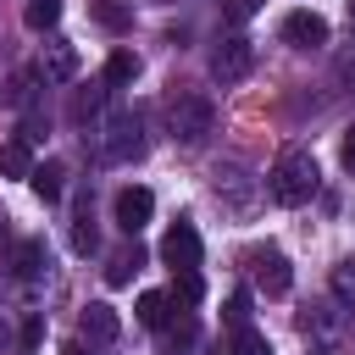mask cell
Wrapping results in <instances>:
<instances>
[{"label":"cell","instance_id":"cell-1","mask_svg":"<svg viewBox=\"0 0 355 355\" xmlns=\"http://www.w3.org/2000/svg\"><path fill=\"white\" fill-rule=\"evenodd\" d=\"M266 194L277 205H305L316 194V155L311 150H283L266 172Z\"/></svg>","mask_w":355,"mask_h":355},{"label":"cell","instance_id":"cell-2","mask_svg":"<svg viewBox=\"0 0 355 355\" xmlns=\"http://www.w3.org/2000/svg\"><path fill=\"white\" fill-rule=\"evenodd\" d=\"M166 128H172V139L178 144H205L211 139V128H216V105H211V94H172V105H166Z\"/></svg>","mask_w":355,"mask_h":355},{"label":"cell","instance_id":"cell-3","mask_svg":"<svg viewBox=\"0 0 355 355\" xmlns=\"http://www.w3.org/2000/svg\"><path fill=\"white\" fill-rule=\"evenodd\" d=\"M250 67H255V44H250L244 33H227V39L211 50V78H216V83H244Z\"/></svg>","mask_w":355,"mask_h":355},{"label":"cell","instance_id":"cell-4","mask_svg":"<svg viewBox=\"0 0 355 355\" xmlns=\"http://www.w3.org/2000/svg\"><path fill=\"white\" fill-rule=\"evenodd\" d=\"M144 155V122L139 111H116L105 122V161H139Z\"/></svg>","mask_w":355,"mask_h":355},{"label":"cell","instance_id":"cell-5","mask_svg":"<svg viewBox=\"0 0 355 355\" xmlns=\"http://www.w3.org/2000/svg\"><path fill=\"white\" fill-rule=\"evenodd\" d=\"M111 216H116V227H122V233H139V227L155 216V194H150L144 183H128V189H116Z\"/></svg>","mask_w":355,"mask_h":355},{"label":"cell","instance_id":"cell-6","mask_svg":"<svg viewBox=\"0 0 355 355\" xmlns=\"http://www.w3.org/2000/svg\"><path fill=\"white\" fill-rule=\"evenodd\" d=\"M161 261H166L172 272H200V233H194V222H172V227H166Z\"/></svg>","mask_w":355,"mask_h":355},{"label":"cell","instance_id":"cell-7","mask_svg":"<svg viewBox=\"0 0 355 355\" xmlns=\"http://www.w3.org/2000/svg\"><path fill=\"white\" fill-rule=\"evenodd\" d=\"M250 272H255V283L266 294H288L294 288V266H288L283 250H250Z\"/></svg>","mask_w":355,"mask_h":355},{"label":"cell","instance_id":"cell-8","mask_svg":"<svg viewBox=\"0 0 355 355\" xmlns=\"http://www.w3.org/2000/svg\"><path fill=\"white\" fill-rule=\"evenodd\" d=\"M283 39H288L294 50H322V44H327V17H316V11H288V17H283Z\"/></svg>","mask_w":355,"mask_h":355},{"label":"cell","instance_id":"cell-9","mask_svg":"<svg viewBox=\"0 0 355 355\" xmlns=\"http://www.w3.org/2000/svg\"><path fill=\"white\" fill-rule=\"evenodd\" d=\"M78 333H83L89 344H111V338L122 333V316H116L105 300H89V305H83V316H78Z\"/></svg>","mask_w":355,"mask_h":355},{"label":"cell","instance_id":"cell-10","mask_svg":"<svg viewBox=\"0 0 355 355\" xmlns=\"http://www.w3.org/2000/svg\"><path fill=\"white\" fill-rule=\"evenodd\" d=\"M39 72H44V83H72L78 78V50L72 44H44V61H39Z\"/></svg>","mask_w":355,"mask_h":355},{"label":"cell","instance_id":"cell-11","mask_svg":"<svg viewBox=\"0 0 355 355\" xmlns=\"http://www.w3.org/2000/svg\"><path fill=\"white\" fill-rule=\"evenodd\" d=\"M28 189H33L44 205H55V200L67 194V166H61V161H39V166L28 172Z\"/></svg>","mask_w":355,"mask_h":355},{"label":"cell","instance_id":"cell-12","mask_svg":"<svg viewBox=\"0 0 355 355\" xmlns=\"http://www.w3.org/2000/svg\"><path fill=\"white\" fill-rule=\"evenodd\" d=\"M39 83H44V72H39V67L11 72V83H6V105H11V111H28V105L39 100Z\"/></svg>","mask_w":355,"mask_h":355},{"label":"cell","instance_id":"cell-13","mask_svg":"<svg viewBox=\"0 0 355 355\" xmlns=\"http://www.w3.org/2000/svg\"><path fill=\"white\" fill-rule=\"evenodd\" d=\"M144 266V244L133 239V244H122L116 255H111V266H105V283L111 288H122V283H133V272Z\"/></svg>","mask_w":355,"mask_h":355},{"label":"cell","instance_id":"cell-14","mask_svg":"<svg viewBox=\"0 0 355 355\" xmlns=\"http://www.w3.org/2000/svg\"><path fill=\"white\" fill-rule=\"evenodd\" d=\"M133 316H139L144 327H155V333H161V327L172 322V294H161V288H144V294H139V305H133Z\"/></svg>","mask_w":355,"mask_h":355},{"label":"cell","instance_id":"cell-15","mask_svg":"<svg viewBox=\"0 0 355 355\" xmlns=\"http://www.w3.org/2000/svg\"><path fill=\"white\" fill-rule=\"evenodd\" d=\"M44 266H50V261H44V239H22V244H17V255H11V272H17L22 283H33Z\"/></svg>","mask_w":355,"mask_h":355},{"label":"cell","instance_id":"cell-16","mask_svg":"<svg viewBox=\"0 0 355 355\" xmlns=\"http://www.w3.org/2000/svg\"><path fill=\"white\" fill-rule=\"evenodd\" d=\"M89 17H94L105 33H128V28H133V11H128L122 0H89Z\"/></svg>","mask_w":355,"mask_h":355},{"label":"cell","instance_id":"cell-17","mask_svg":"<svg viewBox=\"0 0 355 355\" xmlns=\"http://www.w3.org/2000/svg\"><path fill=\"white\" fill-rule=\"evenodd\" d=\"M0 172H6V178H28V172H33V150H28L22 139H6V144H0Z\"/></svg>","mask_w":355,"mask_h":355},{"label":"cell","instance_id":"cell-18","mask_svg":"<svg viewBox=\"0 0 355 355\" xmlns=\"http://www.w3.org/2000/svg\"><path fill=\"white\" fill-rule=\"evenodd\" d=\"M133 78H139V55H133V50H111V55H105V83L122 89V83H133Z\"/></svg>","mask_w":355,"mask_h":355},{"label":"cell","instance_id":"cell-19","mask_svg":"<svg viewBox=\"0 0 355 355\" xmlns=\"http://www.w3.org/2000/svg\"><path fill=\"white\" fill-rule=\"evenodd\" d=\"M72 250H78V255H94V250H100V233H94L89 200H83V205H78V216H72Z\"/></svg>","mask_w":355,"mask_h":355},{"label":"cell","instance_id":"cell-20","mask_svg":"<svg viewBox=\"0 0 355 355\" xmlns=\"http://www.w3.org/2000/svg\"><path fill=\"white\" fill-rule=\"evenodd\" d=\"M22 22H28L33 33H50V28L61 22V0H28V6H22Z\"/></svg>","mask_w":355,"mask_h":355},{"label":"cell","instance_id":"cell-21","mask_svg":"<svg viewBox=\"0 0 355 355\" xmlns=\"http://www.w3.org/2000/svg\"><path fill=\"white\" fill-rule=\"evenodd\" d=\"M222 322H227V333L250 327V294H244V288H233V294H227V305H222Z\"/></svg>","mask_w":355,"mask_h":355},{"label":"cell","instance_id":"cell-22","mask_svg":"<svg viewBox=\"0 0 355 355\" xmlns=\"http://www.w3.org/2000/svg\"><path fill=\"white\" fill-rule=\"evenodd\" d=\"M227 355H272V344H266L255 327H239V333L227 338Z\"/></svg>","mask_w":355,"mask_h":355},{"label":"cell","instance_id":"cell-23","mask_svg":"<svg viewBox=\"0 0 355 355\" xmlns=\"http://www.w3.org/2000/svg\"><path fill=\"white\" fill-rule=\"evenodd\" d=\"M205 294V283H200V272H172V305L183 300V305H194Z\"/></svg>","mask_w":355,"mask_h":355},{"label":"cell","instance_id":"cell-24","mask_svg":"<svg viewBox=\"0 0 355 355\" xmlns=\"http://www.w3.org/2000/svg\"><path fill=\"white\" fill-rule=\"evenodd\" d=\"M44 133H50V116H44L39 105H28V111H22V144H39Z\"/></svg>","mask_w":355,"mask_h":355},{"label":"cell","instance_id":"cell-25","mask_svg":"<svg viewBox=\"0 0 355 355\" xmlns=\"http://www.w3.org/2000/svg\"><path fill=\"white\" fill-rule=\"evenodd\" d=\"M100 105H105V100H100V89H89V94H72V122H89Z\"/></svg>","mask_w":355,"mask_h":355},{"label":"cell","instance_id":"cell-26","mask_svg":"<svg viewBox=\"0 0 355 355\" xmlns=\"http://www.w3.org/2000/svg\"><path fill=\"white\" fill-rule=\"evenodd\" d=\"M255 11H261V0H222V17L227 22H250Z\"/></svg>","mask_w":355,"mask_h":355},{"label":"cell","instance_id":"cell-27","mask_svg":"<svg viewBox=\"0 0 355 355\" xmlns=\"http://www.w3.org/2000/svg\"><path fill=\"white\" fill-rule=\"evenodd\" d=\"M39 338H44V316H28V322H22V355H33Z\"/></svg>","mask_w":355,"mask_h":355},{"label":"cell","instance_id":"cell-28","mask_svg":"<svg viewBox=\"0 0 355 355\" xmlns=\"http://www.w3.org/2000/svg\"><path fill=\"white\" fill-rule=\"evenodd\" d=\"M333 288H338L344 300H355V261H344V266L333 272Z\"/></svg>","mask_w":355,"mask_h":355},{"label":"cell","instance_id":"cell-29","mask_svg":"<svg viewBox=\"0 0 355 355\" xmlns=\"http://www.w3.org/2000/svg\"><path fill=\"white\" fill-rule=\"evenodd\" d=\"M338 161L355 172V128H344V144H338Z\"/></svg>","mask_w":355,"mask_h":355},{"label":"cell","instance_id":"cell-30","mask_svg":"<svg viewBox=\"0 0 355 355\" xmlns=\"http://www.w3.org/2000/svg\"><path fill=\"white\" fill-rule=\"evenodd\" d=\"M61 355H94V349H89L83 338H72V344H61Z\"/></svg>","mask_w":355,"mask_h":355}]
</instances>
